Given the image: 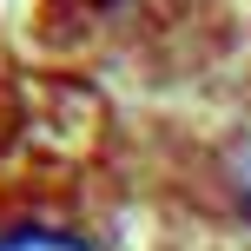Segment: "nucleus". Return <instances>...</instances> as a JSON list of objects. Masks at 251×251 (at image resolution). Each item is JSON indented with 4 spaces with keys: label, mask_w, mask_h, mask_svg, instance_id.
Wrapping results in <instances>:
<instances>
[{
    "label": "nucleus",
    "mask_w": 251,
    "mask_h": 251,
    "mask_svg": "<svg viewBox=\"0 0 251 251\" xmlns=\"http://www.w3.org/2000/svg\"><path fill=\"white\" fill-rule=\"evenodd\" d=\"M238 192H245V205H251V152L238 159Z\"/></svg>",
    "instance_id": "2"
},
{
    "label": "nucleus",
    "mask_w": 251,
    "mask_h": 251,
    "mask_svg": "<svg viewBox=\"0 0 251 251\" xmlns=\"http://www.w3.org/2000/svg\"><path fill=\"white\" fill-rule=\"evenodd\" d=\"M0 251H93L79 231L66 225H47V218H26V225H7L0 231Z\"/></svg>",
    "instance_id": "1"
}]
</instances>
